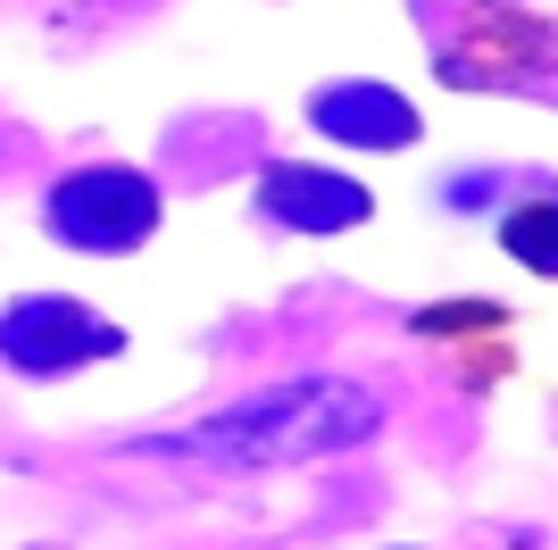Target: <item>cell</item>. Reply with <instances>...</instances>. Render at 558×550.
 Instances as JSON below:
<instances>
[{
	"mask_svg": "<svg viewBox=\"0 0 558 550\" xmlns=\"http://www.w3.org/2000/svg\"><path fill=\"white\" fill-rule=\"evenodd\" d=\"M43 226L68 242V251H142L150 226H159V183L142 167H75L68 183H50Z\"/></svg>",
	"mask_w": 558,
	"mask_h": 550,
	"instance_id": "obj_1",
	"label": "cell"
},
{
	"mask_svg": "<svg viewBox=\"0 0 558 550\" xmlns=\"http://www.w3.org/2000/svg\"><path fill=\"white\" fill-rule=\"evenodd\" d=\"M558 75V25L534 17L525 0H484V17L442 50V84L466 92H517Z\"/></svg>",
	"mask_w": 558,
	"mask_h": 550,
	"instance_id": "obj_2",
	"label": "cell"
},
{
	"mask_svg": "<svg viewBox=\"0 0 558 550\" xmlns=\"http://www.w3.org/2000/svg\"><path fill=\"white\" fill-rule=\"evenodd\" d=\"M117 350H125V325H109L84 300L25 292V300L0 309V359L17 367V375H75V367H100Z\"/></svg>",
	"mask_w": 558,
	"mask_h": 550,
	"instance_id": "obj_3",
	"label": "cell"
},
{
	"mask_svg": "<svg viewBox=\"0 0 558 550\" xmlns=\"http://www.w3.org/2000/svg\"><path fill=\"white\" fill-rule=\"evenodd\" d=\"M258 208L292 234H350L367 226V183L359 176H333V167H301V159H276L258 176Z\"/></svg>",
	"mask_w": 558,
	"mask_h": 550,
	"instance_id": "obj_4",
	"label": "cell"
},
{
	"mask_svg": "<svg viewBox=\"0 0 558 550\" xmlns=\"http://www.w3.org/2000/svg\"><path fill=\"white\" fill-rule=\"evenodd\" d=\"M308 117H317V134L350 142V151H400V142H417V109L392 84H326L308 100Z\"/></svg>",
	"mask_w": 558,
	"mask_h": 550,
	"instance_id": "obj_5",
	"label": "cell"
},
{
	"mask_svg": "<svg viewBox=\"0 0 558 550\" xmlns=\"http://www.w3.org/2000/svg\"><path fill=\"white\" fill-rule=\"evenodd\" d=\"M500 251L517 259V267H534L558 284V192H534V201H517L509 217H500Z\"/></svg>",
	"mask_w": 558,
	"mask_h": 550,
	"instance_id": "obj_6",
	"label": "cell"
},
{
	"mask_svg": "<svg viewBox=\"0 0 558 550\" xmlns=\"http://www.w3.org/2000/svg\"><path fill=\"white\" fill-rule=\"evenodd\" d=\"M417 343H484V334H509V309L500 300H434L409 318Z\"/></svg>",
	"mask_w": 558,
	"mask_h": 550,
	"instance_id": "obj_7",
	"label": "cell"
}]
</instances>
